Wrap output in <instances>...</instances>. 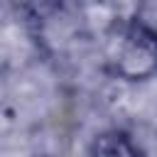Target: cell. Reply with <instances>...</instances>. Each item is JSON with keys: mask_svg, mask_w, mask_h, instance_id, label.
I'll use <instances>...</instances> for the list:
<instances>
[{"mask_svg": "<svg viewBox=\"0 0 157 157\" xmlns=\"http://www.w3.org/2000/svg\"><path fill=\"white\" fill-rule=\"evenodd\" d=\"M110 64L125 81H150L157 76V44L128 27L118 37Z\"/></svg>", "mask_w": 157, "mask_h": 157, "instance_id": "obj_1", "label": "cell"}, {"mask_svg": "<svg viewBox=\"0 0 157 157\" xmlns=\"http://www.w3.org/2000/svg\"><path fill=\"white\" fill-rule=\"evenodd\" d=\"M88 157H140L137 145L123 130H105L93 137Z\"/></svg>", "mask_w": 157, "mask_h": 157, "instance_id": "obj_2", "label": "cell"}, {"mask_svg": "<svg viewBox=\"0 0 157 157\" xmlns=\"http://www.w3.org/2000/svg\"><path fill=\"white\" fill-rule=\"evenodd\" d=\"M128 27L157 44V0L140 2V5L132 10V17H130Z\"/></svg>", "mask_w": 157, "mask_h": 157, "instance_id": "obj_3", "label": "cell"}, {"mask_svg": "<svg viewBox=\"0 0 157 157\" xmlns=\"http://www.w3.org/2000/svg\"><path fill=\"white\" fill-rule=\"evenodd\" d=\"M145 118L157 128V83L147 91V96H145Z\"/></svg>", "mask_w": 157, "mask_h": 157, "instance_id": "obj_4", "label": "cell"}]
</instances>
